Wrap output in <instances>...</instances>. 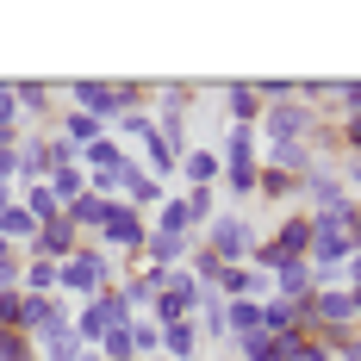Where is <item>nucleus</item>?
<instances>
[{"mask_svg": "<svg viewBox=\"0 0 361 361\" xmlns=\"http://www.w3.org/2000/svg\"><path fill=\"white\" fill-rule=\"evenodd\" d=\"M187 187H218L224 180V156H218V144H193L180 149V169H175Z\"/></svg>", "mask_w": 361, "mask_h": 361, "instance_id": "ddd939ff", "label": "nucleus"}, {"mask_svg": "<svg viewBox=\"0 0 361 361\" xmlns=\"http://www.w3.org/2000/svg\"><path fill=\"white\" fill-rule=\"evenodd\" d=\"M125 162H131V149L118 144L112 131H106V137H94V144L81 149V175H87V180H94V175H118Z\"/></svg>", "mask_w": 361, "mask_h": 361, "instance_id": "4468645a", "label": "nucleus"}, {"mask_svg": "<svg viewBox=\"0 0 361 361\" xmlns=\"http://www.w3.org/2000/svg\"><path fill=\"white\" fill-rule=\"evenodd\" d=\"M224 324H231V343L250 336V330H262V305L255 299H224Z\"/></svg>", "mask_w": 361, "mask_h": 361, "instance_id": "b1692460", "label": "nucleus"}, {"mask_svg": "<svg viewBox=\"0 0 361 361\" xmlns=\"http://www.w3.org/2000/svg\"><path fill=\"white\" fill-rule=\"evenodd\" d=\"M144 237H149V218L112 200V206H106V218H100V231H94L87 243H100V250H106L112 262H131V255H144Z\"/></svg>", "mask_w": 361, "mask_h": 361, "instance_id": "7ed1b4c3", "label": "nucleus"}, {"mask_svg": "<svg viewBox=\"0 0 361 361\" xmlns=\"http://www.w3.org/2000/svg\"><path fill=\"white\" fill-rule=\"evenodd\" d=\"M118 281H125V268L100 243H81L69 262H56V299H69V305H87L100 287H118Z\"/></svg>", "mask_w": 361, "mask_h": 361, "instance_id": "f257e3e1", "label": "nucleus"}, {"mask_svg": "<svg viewBox=\"0 0 361 361\" xmlns=\"http://www.w3.org/2000/svg\"><path fill=\"white\" fill-rule=\"evenodd\" d=\"M0 361H37L32 336H19V330H0Z\"/></svg>", "mask_w": 361, "mask_h": 361, "instance_id": "c756f323", "label": "nucleus"}, {"mask_svg": "<svg viewBox=\"0 0 361 361\" xmlns=\"http://www.w3.org/2000/svg\"><path fill=\"white\" fill-rule=\"evenodd\" d=\"M19 293H56V262H25Z\"/></svg>", "mask_w": 361, "mask_h": 361, "instance_id": "cd10ccee", "label": "nucleus"}, {"mask_svg": "<svg viewBox=\"0 0 361 361\" xmlns=\"http://www.w3.org/2000/svg\"><path fill=\"white\" fill-rule=\"evenodd\" d=\"M224 125H262V94H255V81H224Z\"/></svg>", "mask_w": 361, "mask_h": 361, "instance_id": "2eb2a0df", "label": "nucleus"}, {"mask_svg": "<svg viewBox=\"0 0 361 361\" xmlns=\"http://www.w3.org/2000/svg\"><path fill=\"white\" fill-rule=\"evenodd\" d=\"M218 361H231V355H218Z\"/></svg>", "mask_w": 361, "mask_h": 361, "instance_id": "e433bc0d", "label": "nucleus"}, {"mask_svg": "<svg viewBox=\"0 0 361 361\" xmlns=\"http://www.w3.org/2000/svg\"><path fill=\"white\" fill-rule=\"evenodd\" d=\"M56 94H69L75 100V112H87L100 131H112L118 125V81H94V75H81V81H56Z\"/></svg>", "mask_w": 361, "mask_h": 361, "instance_id": "423d86ee", "label": "nucleus"}, {"mask_svg": "<svg viewBox=\"0 0 361 361\" xmlns=\"http://www.w3.org/2000/svg\"><path fill=\"white\" fill-rule=\"evenodd\" d=\"M50 131H56V137H69L75 149H87L94 137H106V131H100V125H94L87 112H75V106H56V118H50Z\"/></svg>", "mask_w": 361, "mask_h": 361, "instance_id": "f3484780", "label": "nucleus"}, {"mask_svg": "<svg viewBox=\"0 0 361 361\" xmlns=\"http://www.w3.org/2000/svg\"><path fill=\"white\" fill-rule=\"evenodd\" d=\"M149 231H162V237H193V218H187V200L169 193L156 212H149Z\"/></svg>", "mask_w": 361, "mask_h": 361, "instance_id": "aec40b11", "label": "nucleus"}, {"mask_svg": "<svg viewBox=\"0 0 361 361\" xmlns=\"http://www.w3.org/2000/svg\"><path fill=\"white\" fill-rule=\"evenodd\" d=\"M32 349H37V361H75L81 355V336H75V324H50V330L32 336Z\"/></svg>", "mask_w": 361, "mask_h": 361, "instance_id": "dca6fc26", "label": "nucleus"}, {"mask_svg": "<svg viewBox=\"0 0 361 361\" xmlns=\"http://www.w3.org/2000/svg\"><path fill=\"white\" fill-rule=\"evenodd\" d=\"M162 355V324L156 318H131V361Z\"/></svg>", "mask_w": 361, "mask_h": 361, "instance_id": "a878e982", "label": "nucleus"}, {"mask_svg": "<svg viewBox=\"0 0 361 361\" xmlns=\"http://www.w3.org/2000/svg\"><path fill=\"white\" fill-rule=\"evenodd\" d=\"M318 330H361L355 305H349V287H318L312 293V336Z\"/></svg>", "mask_w": 361, "mask_h": 361, "instance_id": "1a4fd4ad", "label": "nucleus"}, {"mask_svg": "<svg viewBox=\"0 0 361 361\" xmlns=\"http://www.w3.org/2000/svg\"><path fill=\"white\" fill-rule=\"evenodd\" d=\"M318 293V281H312V268L305 262H287L281 274H274V299H287V305H305Z\"/></svg>", "mask_w": 361, "mask_h": 361, "instance_id": "a211bd4d", "label": "nucleus"}, {"mask_svg": "<svg viewBox=\"0 0 361 361\" xmlns=\"http://www.w3.org/2000/svg\"><path fill=\"white\" fill-rule=\"evenodd\" d=\"M218 156H224V169H237V175L262 169V137H255V125H231V131L218 137Z\"/></svg>", "mask_w": 361, "mask_h": 361, "instance_id": "9b49d317", "label": "nucleus"}, {"mask_svg": "<svg viewBox=\"0 0 361 361\" xmlns=\"http://www.w3.org/2000/svg\"><path fill=\"white\" fill-rule=\"evenodd\" d=\"M343 112H361V75H355V81H336V100H330V118H343Z\"/></svg>", "mask_w": 361, "mask_h": 361, "instance_id": "7c9ffc66", "label": "nucleus"}, {"mask_svg": "<svg viewBox=\"0 0 361 361\" xmlns=\"http://www.w3.org/2000/svg\"><path fill=\"white\" fill-rule=\"evenodd\" d=\"M255 200H268V206H293V200H299V175L262 169V175H255Z\"/></svg>", "mask_w": 361, "mask_h": 361, "instance_id": "412c9836", "label": "nucleus"}, {"mask_svg": "<svg viewBox=\"0 0 361 361\" xmlns=\"http://www.w3.org/2000/svg\"><path fill=\"white\" fill-rule=\"evenodd\" d=\"M349 255V231H343V218L336 212H318L312 218V250H305V262L312 268H336Z\"/></svg>", "mask_w": 361, "mask_h": 361, "instance_id": "6e6552de", "label": "nucleus"}, {"mask_svg": "<svg viewBox=\"0 0 361 361\" xmlns=\"http://www.w3.org/2000/svg\"><path fill=\"white\" fill-rule=\"evenodd\" d=\"M336 144H343V149H361V112H343V118H336Z\"/></svg>", "mask_w": 361, "mask_h": 361, "instance_id": "473e14b6", "label": "nucleus"}, {"mask_svg": "<svg viewBox=\"0 0 361 361\" xmlns=\"http://www.w3.org/2000/svg\"><path fill=\"white\" fill-rule=\"evenodd\" d=\"M330 361H361V330L349 336V343H336V355H330Z\"/></svg>", "mask_w": 361, "mask_h": 361, "instance_id": "72a5a7b5", "label": "nucleus"}, {"mask_svg": "<svg viewBox=\"0 0 361 361\" xmlns=\"http://www.w3.org/2000/svg\"><path fill=\"white\" fill-rule=\"evenodd\" d=\"M318 118H324V112L299 106V100H281V106H262L255 137H262V149H268V144H305V137L318 131Z\"/></svg>", "mask_w": 361, "mask_h": 361, "instance_id": "39448f33", "label": "nucleus"}, {"mask_svg": "<svg viewBox=\"0 0 361 361\" xmlns=\"http://www.w3.org/2000/svg\"><path fill=\"white\" fill-rule=\"evenodd\" d=\"M231 361H281V336L250 330V336H237V343H231Z\"/></svg>", "mask_w": 361, "mask_h": 361, "instance_id": "4be33fe9", "label": "nucleus"}, {"mask_svg": "<svg viewBox=\"0 0 361 361\" xmlns=\"http://www.w3.org/2000/svg\"><path fill=\"white\" fill-rule=\"evenodd\" d=\"M0 131L19 137V100H13V81H0Z\"/></svg>", "mask_w": 361, "mask_h": 361, "instance_id": "2f4dec72", "label": "nucleus"}, {"mask_svg": "<svg viewBox=\"0 0 361 361\" xmlns=\"http://www.w3.org/2000/svg\"><path fill=\"white\" fill-rule=\"evenodd\" d=\"M200 243H206V250H212L224 268H243V262H250V250H255V218L224 206V212H218L212 224L200 231Z\"/></svg>", "mask_w": 361, "mask_h": 361, "instance_id": "f03ea898", "label": "nucleus"}, {"mask_svg": "<svg viewBox=\"0 0 361 361\" xmlns=\"http://www.w3.org/2000/svg\"><path fill=\"white\" fill-rule=\"evenodd\" d=\"M81 243H87V237L75 231L69 218H50V224H37V237H32V250H25V262H69Z\"/></svg>", "mask_w": 361, "mask_h": 361, "instance_id": "0eeeda50", "label": "nucleus"}, {"mask_svg": "<svg viewBox=\"0 0 361 361\" xmlns=\"http://www.w3.org/2000/svg\"><path fill=\"white\" fill-rule=\"evenodd\" d=\"M180 200H187V218H193V237H200V231L224 212V206H218V187H187Z\"/></svg>", "mask_w": 361, "mask_h": 361, "instance_id": "5701e85b", "label": "nucleus"}, {"mask_svg": "<svg viewBox=\"0 0 361 361\" xmlns=\"http://www.w3.org/2000/svg\"><path fill=\"white\" fill-rule=\"evenodd\" d=\"M44 187L56 193V206H69V200H81V193H87V175H81V162H75V169H56Z\"/></svg>", "mask_w": 361, "mask_h": 361, "instance_id": "bb28decb", "label": "nucleus"}, {"mask_svg": "<svg viewBox=\"0 0 361 361\" xmlns=\"http://www.w3.org/2000/svg\"><path fill=\"white\" fill-rule=\"evenodd\" d=\"M19 206L37 218V224H50V218H63V206H56V193L44 187V180H32V187H19Z\"/></svg>", "mask_w": 361, "mask_h": 361, "instance_id": "393cba45", "label": "nucleus"}, {"mask_svg": "<svg viewBox=\"0 0 361 361\" xmlns=\"http://www.w3.org/2000/svg\"><path fill=\"white\" fill-rule=\"evenodd\" d=\"M13 100H19V118H32L37 131H50V118H56V81H13Z\"/></svg>", "mask_w": 361, "mask_h": 361, "instance_id": "9d476101", "label": "nucleus"}, {"mask_svg": "<svg viewBox=\"0 0 361 361\" xmlns=\"http://www.w3.org/2000/svg\"><path fill=\"white\" fill-rule=\"evenodd\" d=\"M13 144H19V137H13V131H0V149H13Z\"/></svg>", "mask_w": 361, "mask_h": 361, "instance_id": "f704fd0d", "label": "nucleus"}, {"mask_svg": "<svg viewBox=\"0 0 361 361\" xmlns=\"http://www.w3.org/2000/svg\"><path fill=\"white\" fill-rule=\"evenodd\" d=\"M75 361H100V355H94V349H81V355H75Z\"/></svg>", "mask_w": 361, "mask_h": 361, "instance_id": "c9c22d12", "label": "nucleus"}, {"mask_svg": "<svg viewBox=\"0 0 361 361\" xmlns=\"http://www.w3.org/2000/svg\"><path fill=\"white\" fill-rule=\"evenodd\" d=\"M262 243H274L281 262H305V250H312V212H287L274 224V237H262Z\"/></svg>", "mask_w": 361, "mask_h": 361, "instance_id": "f8f14e48", "label": "nucleus"}, {"mask_svg": "<svg viewBox=\"0 0 361 361\" xmlns=\"http://www.w3.org/2000/svg\"><path fill=\"white\" fill-rule=\"evenodd\" d=\"M125 324H131V305H125L118 287H100L87 305H75V336H81V349H94L106 330H125Z\"/></svg>", "mask_w": 361, "mask_h": 361, "instance_id": "20e7f679", "label": "nucleus"}, {"mask_svg": "<svg viewBox=\"0 0 361 361\" xmlns=\"http://www.w3.org/2000/svg\"><path fill=\"white\" fill-rule=\"evenodd\" d=\"M281 361H330L312 336H281Z\"/></svg>", "mask_w": 361, "mask_h": 361, "instance_id": "c85d7f7f", "label": "nucleus"}, {"mask_svg": "<svg viewBox=\"0 0 361 361\" xmlns=\"http://www.w3.org/2000/svg\"><path fill=\"white\" fill-rule=\"evenodd\" d=\"M187 250H193V237H162V231H149V237H144V262H149V268H180Z\"/></svg>", "mask_w": 361, "mask_h": 361, "instance_id": "6ab92c4d", "label": "nucleus"}]
</instances>
